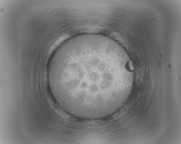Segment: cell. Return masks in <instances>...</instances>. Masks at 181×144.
I'll list each match as a JSON object with an SVG mask.
<instances>
[{
    "mask_svg": "<svg viewBox=\"0 0 181 144\" xmlns=\"http://www.w3.org/2000/svg\"><path fill=\"white\" fill-rule=\"evenodd\" d=\"M115 43L99 35L68 40L51 60L48 78L57 101L72 114L96 118L109 115L128 95L131 72L119 57Z\"/></svg>",
    "mask_w": 181,
    "mask_h": 144,
    "instance_id": "1",
    "label": "cell"
}]
</instances>
